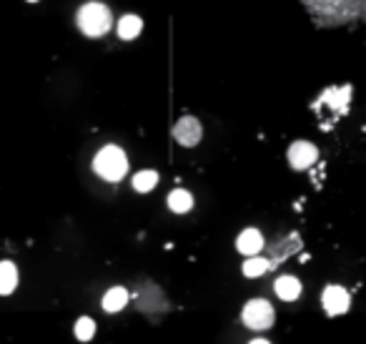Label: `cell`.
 <instances>
[{
    "mask_svg": "<svg viewBox=\"0 0 366 344\" xmlns=\"http://www.w3.org/2000/svg\"><path fill=\"white\" fill-rule=\"evenodd\" d=\"M248 344H268V342H266V339H251Z\"/></svg>",
    "mask_w": 366,
    "mask_h": 344,
    "instance_id": "18",
    "label": "cell"
},
{
    "mask_svg": "<svg viewBox=\"0 0 366 344\" xmlns=\"http://www.w3.org/2000/svg\"><path fill=\"white\" fill-rule=\"evenodd\" d=\"M201 136H204V128H201L196 116H183V119H178V124L174 126V138L181 146H186V149L199 144Z\"/></svg>",
    "mask_w": 366,
    "mask_h": 344,
    "instance_id": "7",
    "label": "cell"
},
{
    "mask_svg": "<svg viewBox=\"0 0 366 344\" xmlns=\"http://www.w3.org/2000/svg\"><path fill=\"white\" fill-rule=\"evenodd\" d=\"M18 287V267L13 262H0V297H8Z\"/></svg>",
    "mask_w": 366,
    "mask_h": 344,
    "instance_id": "12",
    "label": "cell"
},
{
    "mask_svg": "<svg viewBox=\"0 0 366 344\" xmlns=\"http://www.w3.org/2000/svg\"><path fill=\"white\" fill-rule=\"evenodd\" d=\"M73 332L81 342H88V339H93V334H96V322L91 320V317H81V320L75 322Z\"/></svg>",
    "mask_w": 366,
    "mask_h": 344,
    "instance_id": "17",
    "label": "cell"
},
{
    "mask_svg": "<svg viewBox=\"0 0 366 344\" xmlns=\"http://www.w3.org/2000/svg\"><path fill=\"white\" fill-rule=\"evenodd\" d=\"M319 28H344L366 23V0H301Z\"/></svg>",
    "mask_w": 366,
    "mask_h": 344,
    "instance_id": "1",
    "label": "cell"
},
{
    "mask_svg": "<svg viewBox=\"0 0 366 344\" xmlns=\"http://www.w3.org/2000/svg\"><path fill=\"white\" fill-rule=\"evenodd\" d=\"M289 163H291L296 171H304L309 169V166H314L319 158V149L314 144H309V141H293L291 146H289Z\"/></svg>",
    "mask_w": 366,
    "mask_h": 344,
    "instance_id": "6",
    "label": "cell"
},
{
    "mask_svg": "<svg viewBox=\"0 0 366 344\" xmlns=\"http://www.w3.org/2000/svg\"><path fill=\"white\" fill-rule=\"evenodd\" d=\"M273 307L268 304L266 299H251L243 307V314L241 320L243 324L248 327V329H268V327L273 324Z\"/></svg>",
    "mask_w": 366,
    "mask_h": 344,
    "instance_id": "4",
    "label": "cell"
},
{
    "mask_svg": "<svg viewBox=\"0 0 366 344\" xmlns=\"http://www.w3.org/2000/svg\"><path fill=\"white\" fill-rule=\"evenodd\" d=\"M273 292L279 294V299L284 301H293L301 297V282H298L296 276L291 274H284L276 279V284H273Z\"/></svg>",
    "mask_w": 366,
    "mask_h": 344,
    "instance_id": "10",
    "label": "cell"
},
{
    "mask_svg": "<svg viewBox=\"0 0 366 344\" xmlns=\"http://www.w3.org/2000/svg\"><path fill=\"white\" fill-rule=\"evenodd\" d=\"M268 269H271V262L264 257H248L246 264H243V274H246L248 279H256V276H261Z\"/></svg>",
    "mask_w": 366,
    "mask_h": 344,
    "instance_id": "16",
    "label": "cell"
},
{
    "mask_svg": "<svg viewBox=\"0 0 366 344\" xmlns=\"http://www.w3.org/2000/svg\"><path fill=\"white\" fill-rule=\"evenodd\" d=\"M349 103H351V86H339V88H326V91L319 96L317 103H314V108L326 106L329 111L344 113Z\"/></svg>",
    "mask_w": 366,
    "mask_h": 344,
    "instance_id": "8",
    "label": "cell"
},
{
    "mask_svg": "<svg viewBox=\"0 0 366 344\" xmlns=\"http://www.w3.org/2000/svg\"><path fill=\"white\" fill-rule=\"evenodd\" d=\"M125 304H128V292H125L123 287H113L103 294V309H106L108 314L121 312Z\"/></svg>",
    "mask_w": 366,
    "mask_h": 344,
    "instance_id": "14",
    "label": "cell"
},
{
    "mask_svg": "<svg viewBox=\"0 0 366 344\" xmlns=\"http://www.w3.org/2000/svg\"><path fill=\"white\" fill-rule=\"evenodd\" d=\"M75 25L78 31L88 38H103L113 28V13L106 3L100 0H91V3H83L75 13Z\"/></svg>",
    "mask_w": 366,
    "mask_h": 344,
    "instance_id": "2",
    "label": "cell"
},
{
    "mask_svg": "<svg viewBox=\"0 0 366 344\" xmlns=\"http://www.w3.org/2000/svg\"><path fill=\"white\" fill-rule=\"evenodd\" d=\"M28 3H38V0H28Z\"/></svg>",
    "mask_w": 366,
    "mask_h": 344,
    "instance_id": "19",
    "label": "cell"
},
{
    "mask_svg": "<svg viewBox=\"0 0 366 344\" xmlns=\"http://www.w3.org/2000/svg\"><path fill=\"white\" fill-rule=\"evenodd\" d=\"M236 249L241 251L243 257H256L264 249V237L259 229H243L236 239Z\"/></svg>",
    "mask_w": 366,
    "mask_h": 344,
    "instance_id": "9",
    "label": "cell"
},
{
    "mask_svg": "<svg viewBox=\"0 0 366 344\" xmlns=\"http://www.w3.org/2000/svg\"><path fill=\"white\" fill-rule=\"evenodd\" d=\"M130 184H133V188H136L138 194H148V191H153L155 188V184H158V174H155L153 169L138 171Z\"/></svg>",
    "mask_w": 366,
    "mask_h": 344,
    "instance_id": "15",
    "label": "cell"
},
{
    "mask_svg": "<svg viewBox=\"0 0 366 344\" xmlns=\"http://www.w3.org/2000/svg\"><path fill=\"white\" fill-rule=\"evenodd\" d=\"M93 171L103 179V181H121L125 174H128V156L121 146H103V149L96 154L93 158Z\"/></svg>",
    "mask_w": 366,
    "mask_h": 344,
    "instance_id": "3",
    "label": "cell"
},
{
    "mask_svg": "<svg viewBox=\"0 0 366 344\" xmlns=\"http://www.w3.org/2000/svg\"><path fill=\"white\" fill-rule=\"evenodd\" d=\"M321 304H323V309H326V314L336 317V314L349 312V307H351V297H349L346 289L339 287V284H329V287L323 289Z\"/></svg>",
    "mask_w": 366,
    "mask_h": 344,
    "instance_id": "5",
    "label": "cell"
},
{
    "mask_svg": "<svg viewBox=\"0 0 366 344\" xmlns=\"http://www.w3.org/2000/svg\"><path fill=\"white\" fill-rule=\"evenodd\" d=\"M116 31H119L121 40H136L143 31V20L138 18L136 13H125L123 18L119 20V25H116Z\"/></svg>",
    "mask_w": 366,
    "mask_h": 344,
    "instance_id": "11",
    "label": "cell"
},
{
    "mask_svg": "<svg viewBox=\"0 0 366 344\" xmlns=\"http://www.w3.org/2000/svg\"><path fill=\"white\" fill-rule=\"evenodd\" d=\"M168 209L174 214H188L193 209V196L186 188H174L168 194Z\"/></svg>",
    "mask_w": 366,
    "mask_h": 344,
    "instance_id": "13",
    "label": "cell"
}]
</instances>
